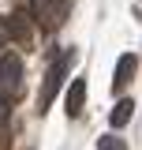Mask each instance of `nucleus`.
Here are the masks:
<instances>
[{
	"label": "nucleus",
	"mask_w": 142,
	"mask_h": 150,
	"mask_svg": "<svg viewBox=\"0 0 142 150\" xmlns=\"http://www.w3.org/2000/svg\"><path fill=\"white\" fill-rule=\"evenodd\" d=\"M22 98V60L15 53L0 56V101L4 105H15Z\"/></svg>",
	"instance_id": "1"
},
{
	"label": "nucleus",
	"mask_w": 142,
	"mask_h": 150,
	"mask_svg": "<svg viewBox=\"0 0 142 150\" xmlns=\"http://www.w3.org/2000/svg\"><path fill=\"white\" fill-rule=\"evenodd\" d=\"M30 19L41 30H60L67 23V0H30Z\"/></svg>",
	"instance_id": "2"
},
{
	"label": "nucleus",
	"mask_w": 142,
	"mask_h": 150,
	"mask_svg": "<svg viewBox=\"0 0 142 150\" xmlns=\"http://www.w3.org/2000/svg\"><path fill=\"white\" fill-rule=\"evenodd\" d=\"M71 64H75V49H67V53L45 71V86H41V94H37V109H41V112L53 105V98H56V90H60V83H64V75L71 71Z\"/></svg>",
	"instance_id": "3"
},
{
	"label": "nucleus",
	"mask_w": 142,
	"mask_h": 150,
	"mask_svg": "<svg viewBox=\"0 0 142 150\" xmlns=\"http://www.w3.org/2000/svg\"><path fill=\"white\" fill-rule=\"evenodd\" d=\"M135 71H138V56H135V53H124L120 60H116V75H112V90H116V94H124V90H127V83L135 79Z\"/></svg>",
	"instance_id": "4"
},
{
	"label": "nucleus",
	"mask_w": 142,
	"mask_h": 150,
	"mask_svg": "<svg viewBox=\"0 0 142 150\" xmlns=\"http://www.w3.org/2000/svg\"><path fill=\"white\" fill-rule=\"evenodd\" d=\"M8 26H11V38H15L19 45H34V19H30V11H15V15L8 19Z\"/></svg>",
	"instance_id": "5"
},
{
	"label": "nucleus",
	"mask_w": 142,
	"mask_h": 150,
	"mask_svg": "<svg viewBox=\"0 0 142 150\" xmlns=\"http://www.w3.org/2000/svg\"><path fill=\"white\" fill-rule=\"evenodd\" d=\"M82 105H86V83H82V79H75V83L67 86V94H64V112L75 120V116L82 112Z\"/></svg>",
	"instance_id": "6"
},
{
	"label": "nucleus",
	"mask_w": 142,
	"mask_h": 150,
	"mask_svg": "<svg viewBox=\"0 0 142 150\" xmlns=\"http://www.w3.org/2000/svg\"><path fill=\"white\" fill-rule=\"evenodd\" d=\"M131 116H135V101H131V98H120L116 109H112V116H108V124H112V128H124Z\"/></svg>",
	"instance_id": "7"
},
{
	"label": "nucleus",
	"mask_w": 142,
	"mask_h": 150,
	"mask_svg": "<svg viewBox=\"0 0 142 150\" xmlns=\"http://www.w3.org/2000/svg\"><path fill=\"white\" fill-rule=\"evenodd\" d=\"M97 150H127V143L120 139V135H101V143H97Z\"/></svg>",
	"instance_id": "8"
},
{
	"label": "nucleus",
	"mask_w": 142,
	"mask_h": 150,
	"mask_svg": "<svg viewBox=\"0 0 142 150\" xmlns=\"http://www.w3.org/2000/svg\"><path fill=\"white\" fill-rule=\"evenodd\" d=\"M8 41H11V26H8V19L0 15V49H4Z\"/></svg>",
	"instance_id": "9"
},
{
	"label": "nucleus",
	"mask_w": 142,
	"mask_h": 150,
	"mask_svg": "<svg viewBox=\"0 0 142 150\" xmlns=\"http://www.w3.org/2000/svg\"><path fill=\"white\" fill-rule=\"evenodd\" d=\"M8 112H11V105H4V101H0V128H4V120H8Z\"/></svg>",
	"instance_id": "10"
}]
</instances>
